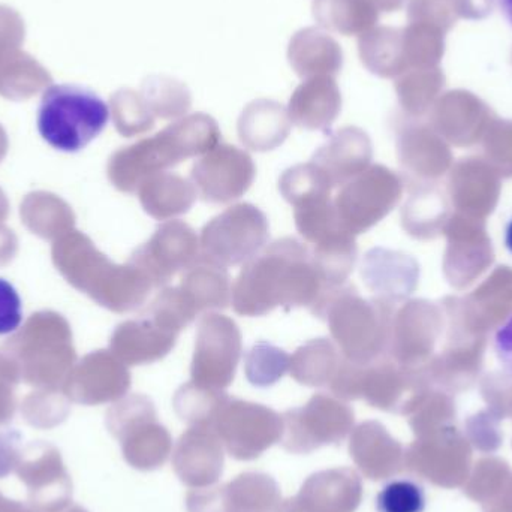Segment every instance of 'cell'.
I'll list each match as a JSON object with an SVG mask.
<instances>
[{
  "label": "cell",
  "mask_w": 512,
  "mask_h": 512,
  "mask_svg": "<svg viewBox=\"0 0 512 512\" xmlns=\"http://www.w3.org/2000/svg\"><path fill=\"white\" fill-rule=\"evenodd\" d=\"M343 355L328 339H313L295 351L289 361V372L298 384L306 387H327L331 384Z\"/></svg>",
  "instance_id": "4316f807"
},
{
  "label": "cell",
  "mask_w": 512,
  "mask_h": 512,
  "mask_svg": "<svg viewBox=\"0 0 512 512\" xmlns=\"http://www.w3.org/2000/svg\"><path fill=\"white\" fill-rule=\"evenodd\" d=\"M143 98L153 116L164 120L185 116L192 105L188 87L170 77L149 78L143 84Z\"/></svg>",
  "instance_id": "4dcf8cb0"
},
{
  "label": "cell",
  "mask_w": 512,
  "mask_h": 512,
  "mask_svg": "<svg viewBox=\"0 0 512 512\" xmlns=\"http://www.w3.org/2000/svg\"><path fill=\"white\" fill-rule=\"evenodd\" d=\"M23 415L30 426L38 427V429H51L65 421L68 408L60 400L45 402L39 397H29L24 402Z\"/></svg>",
  "instance_id": "ab89813d"
},
{
  "label": "cell",
  "mask_w": 512,
  "mask_h": 512,
  "mask_svg": "<svg viewBox=\"0 0 512 512\" xmlns=\"http://www.w3.org/2000/svg\"><path fill=\"white\" fill-rule=\"evenodd\" d=\"M110 108L86 87L54 84L42 93L38 131L53 149L77 153L107 128Z\"/></svg>",
  "instance_id": "3957f363"
},
{
  "label": "cell",
  "mask_w": 512,
  "mask_h": 512,
  "mask_svg": "<svg viewBox=\"0 0 512 512\" xmlns=\"http://www.w3.org/2000/svg\"><path fill=\"white\" fill-rule=\"evenodd\" d=\"M179 288L197 315L210 310L227 309L233 300L227 268L201 259L185 271Z\"/></svg>",
  "instance_id": "cb8c5ba5"
},
{
  "label": "cell",
  "mask_w": 512,
  "mask_h": 512,
  "mask_svg": "<svg viewBox=\"0 0 512 512\" xmlns=\"http://www.w3.org/2000/svg\"><path fill=\"white\" fill-rule=\"evenodd\" d=\"M18 480L26 486L33 510L62 512L71 507L72 480L59 448L50 442H30L21 450Z\"/></svg>",
  "instance_id": "30bf717a"
},
{
  "label": "cell",
  "mask_w": 512,
  "mask_h": 512,
  "mask_svg": "<svg viewBox=\"0 0 512 512\" xmlns=\"http://www.w3.org/2000/svg\"><path fill=\"white\" fill-rule=\"evenodd\" d=\"M62 512H89V511L84 510V508L80 507V505H71V507L66 508V510H63Z\"/></svg>",
  "instance_id": "f907efd6"
},
{
  "label": "cell",
  "mask_w": 512,
  "mask_h": 512,
  "mask_svg": "<svg viewBox=\"0 0 512 512\" xmlns=\"http://www.w3.org/2000/svg\"><path fill=\"white\" fill-rule=\"evenodd\" d=\"M23 321V307L17 289L8 280L0 279V336L14 333Z\"/></svg>",
  "instance_id": "60d3db41"
},
{
  "label": "cell",
  "mask_w": 512,
  "mask_h": 512,
  "mask_svg": "<svg viewBox=\"0 0 512 512\" xmlns=\"http://www.w3.org/2000/svg\"><path fill=\"white\" fill-rule=\"evenodd\" d=\"M394 182L381 167L369 168L340 188L333 200L337 224L351 236L366 233L390 209Z\"/></svg>",
  "instance_id": "7c38bea8"
},
{
  "label": "cell",
  "mask_w": 512,
  "mask_h": 512,
  "mask_svg": "<svg viewBox=\"0 0 512 512\" xmlns=\"http://www.w3.org/2000/svg\"><path fill=\"white\" fill-rule=\"evenodd\" d=\"M426 490L414 480H394L376 498L378 512H424Z\"/></svg>",
  "instance_id": "d590c367"
},
{
  "label": "cell",
  "mask_w": 512,
  "mask_h": 512,
  "mask_svg": "<svg viewBox=\"0 0 512 512\" xmlns=\"http://www.w3.org/2000/svg\"><path fill=\"white\" fill-rule=\"evenodd\" d=\"M288 110L279 102L258 99L243 110L237 131L243 146L254 152H271L285 143L291 132Z\"/></svg>",
  "instance_id": "7402d4cb"
},
{
  "label": "cell",
  "mask_w": 512,
  "mask_h": 512,
  "mask_svg": "<svg viewBox=\"0 0 512 512\" xmlns=\"http://www.w3.org/2000/svg\"><path fill=\"white\" fill-rule=\"evenodd\" d=\"M441 86H444V74L439 66L409 69L397 77L396 81L397 93L408 108H415L418 102L432 95Z\"/></svg>",
  "instance_id": "8d00e7d4"
},
{
  "label": "cell",
  "mask_w": 512,
  "mask_h": 512,
  "mask_svg": "<svg viewBox=\"0 0 512 512\" xmlns=\"http://www.w3.org/2000/svg\"><path fill=\"white\" fill-rule=\"evenodd\" d=\"M342 111V93L334 77H312L294 90L288 114L294 125L309 131H327Z\"/></svg>",
  "instance_id": "d6986e66"
},
{
  "label": "cell",
  "mask_w": 512,
  "mask_h": 512,
  "mask_svg": "<svg viewBox=\"0 0 512 512\" xmlns=\"http://www.w3.org/2000/svg\"><path fill=\"white\" fill-rule=\"evenodd\" d=\"M173 468L191 489L215 486L224 472V445L209 426H191L177 442Z\"/></svg>",
  "instance_id": "2e32d148"
},
{
  "label": "cell",
  "mask_w": 512,
  "mask_h": 512,
  "mask_svg": "<svg viewBox=\"0 0 512 512\" xmlns=\"http://www.w3.org/2000/svg\"><path fill=\"white\" fill-rule=\"evenodd\" d=\"M358 54L361 63L378 77L397 78L408 71L403 30L397 27H373L358 36Z\"/></svg>",
  "instance_id": "d4e9b609"
},
{
  "label": "cell",
  "mask_w": 512,
  "mask_h": 512,
  "mask_svg": "<svg viewBox=\"0 0 512 512\" xmlns=\"http://www.w3.org/2000/svg\"><path fill=\"white\" fill-rule=\"evenodd\" d=\"M179 334L159 325L149 315L125 322L114 333L111 346L119 360L131 366L152 364L167 357L176 346Z\"/></svg>",
  "instance_id": "ffe728a7"
},
{
  "label": "cell",
  "mask_w": 512,
  "mask_h": 512,
  "mask_svg": "<svg viewBox=\"0 0 512 512\" xmlns=\"http://www.w3.org/2000/svg\"><path fill=\"white\" fill-rule=\"evenodd\" d=\"M224 391L210 390L188 382L179 388L173 399L177 415L191 426H209L216 412L227 399Z\"/></svg>",
  "instance_id": "1f68e13d"
},
{
  "label": "cell",
  "mask_w": 512,
  "mask_h": 512,
  "mask_svg": "<svg viewBox=\"0 0 512 512\" xmlns=\"http://www.w3.org/2000/svg\"><path fill=\"white\" fill-rule=\"evenodd\" d=\"M156 117L150 111L146 99L138 93L123 92L116 108L117 128L126 137L144 134L155 126Z\"/></svg>",
  "instance_id": "74e56055"
},
{
  "label": "cell",
  "mask_w": 512,
  "mask_h": 512,
  "mask_svg": "<svg viewBox=\"0 0 512 512\" xmlns=\"http://www.w3.org/2000/svg\"><path fill=\"white\" fill-rule=\"evenodd\" d=\"M406 0H372L379 12H396L403 8Z\"/></svg>",
  "instance_id": "7dc6e473"
},
{
  "label": "cell",
  "mask_w": 512,
  "mask_h": 512,
  "mask_svg": "<svg viewBox=\"0 0 512 512\" xmlns=\"http://www.w3.org/2000/svg\"><path fill=\"white\" fill-rule=\"evenodd\" d=\"M242 352V331L236 321L221 313H206L198 322L192 382L210 390H227L236 378Z\"/></svg>",
  "instance_id": "9c48e42d"
},
{
  "label": "cell",
  "mask_w": 512,
  "mask_h": 512,
  "mask_svg": "<svg viewBox=\"0 0 512 512\" xmlns=\"http://www.w3.org/2000/svg\"><path fill=\"white\" fill-rule=\"evenodd\" d=\"M357 254L355 237L345 231L316 243L310 251L313 264L328 289L345 285L354 270Z\"/></svg>",
  "instance_id": "83f0119b"
},
{
  "label": "cell",
  "mask_w": 512,
  "mask_h": 512,
  "mask_svg": "<svg viewBox=\"0 0 512 512\" xmlns=\"http://www.w3.org/2000/svg\"><path fill=\"white\" fill-rule=\"evenodd\" d=\"M288 60L298 77H336L343 66V51L339 42L318 27H306L292 36Z\"/></svg>",
  "instance_id": "44dd1931"
},
{
  "label": "cell",
  "mask_w": 512,
  "mask_h": 512,
  "mask_svg": "<svg viewBox=\"0 0 512 512\" xmlns=\"http://www.w3.org/2000/svg\"><path fill=\"white\" fill-rule=\"evenodd\" d=\"M200 261V239L186 222L170 221L161 225L152 239L141 246L131 262L147 274L153 286L167 285L177 273Z\"/></svg>",
  "instance_id": "4fadbf2b"
},
{
  "label": "cell",
  "mask_w": 512,
  "mask_h": 512,
  "mask_svg": "<svg viewBox=\"0 0 512 512\" xmlns=\"http://www.w3.org/2000/svg\"><path fill=\"white\" fill-rule=\"evenodd\" d=\"M289 361L283 349L268 342L255 343L245 357L246 378L255 387H271L288 372Z\"/></svg>",
  "instance_id": "836d02e7"
},
{
  "label": "cell",
  "mask_w": 512,
  "mask_h": 512,
  "mask_svg": "<svg viewBox=\"0 0 512 512\" xmlns=\"http://www.w3.org/2000/svg\"><path fill=\"white\" fill-rule=\"evenodd\" d=\"M363 499L360 475L351 468H333L307 478L294 498L276 512H355Z\"/></svg>",
  "instance_id": "9a60e30c"
},
{
  "label": "cell",
  "mask_w": 512,
  "mask_h": 512,
  "mask_svg": "<svg viewBox=\"0 0 512 512\" xmlns=\"http://www.w3.org/2000/svg\"><path fill=\"white\" fill-rule=\"evenodd\" d=\"M327 291L310 249L286 237L246 262L233 285L231 303L239 315L254 318L277 307L312 309Z\"/></svg>",
  "instance_id": "6da1fadb"
},
{
  "label": "cell",
  "mask_w": 512,
  "mask_h": 512,
  "mask_svg": "<svg viewBox=\"0 0 512 512\" xmlns=\"http://www.w3.org/2000/svg\"><path fill=\"white\" fill-rule=\"evenodd\" d=\"M147 315L155 319L159 325L180 334L197 318V313L186 300L179 286L164 288L150 304Z\"/></svg>",
  "instance_id": "e575fe53"
},
{
  "label": "cell",
  "mask_w": 512,
  "mask_h": 512,
  "mask_svg": "<svg viewBox=\"0 0 512 512\" xmlns=\"http://www.w3.org/2000/svg\"><path fill=\"white\" fill-rule=\"evenodd\" d=\"M505 245H507L508 251L512 254V219L508 224L507 231H505Z\"/></svg>",
  "instance_id": "681fc988"
},
{
  "label": "cell",
  "mask_w": 512,
  "mask_h": 512,
  "mask_svg": "<svg viewBox=\"0 0 512 512\" xmlns=\"http://www.w3.org/2000/svg\"><path fill=\"white\" fill-rule=\"evenodd\" d=\"M459 18L483 20L493 12L498 0H448Z\"/></svg>",
  "instance_id": "7bdbcfd3"
},
{
  "label": "cell",
  "mask_w": 512,
  "mask_h": 512,
  "mask_svg": "<svg viewBox=\"0 0 512 512\" xmlns=\"http://www.w3.org/2000/svg\"><path fill=\"white\" fill-rule=\"evenodd\" d=\"M210 427L231 457L249 462L280 442L283 420L268 406L228 396Z\"/></svg>",
  "instance_id": "52a82bcc"
},
{
  "label": "cell",
  "mask_w": 512,
  "mask_h": 512,
  "mask_svg": "<svg viewBox=\"0 0 512 512\" xmlns=\"http://www.w3.org/2000/svg\"><path fill=\"white\" fill-rule=\"evenodd\" d=\"M280 489L273 478L246 472L230 483L194 489L186 498L188 512H276Z\"/></svg>",
  "instance_id": "5bb4252c"
},
{
  "label": "cell",
  "mask_w": 512,
  "mask_h": 512,
  "mask_svg": "<svg viewBox=\"0 0 512 512\" xmlns=\"http://www.w3.org/2000/svg\"><path fill=\"white\" fill-rule=\"evenodd\" d=\"M313 17L322 29L361 36L376 27L379 11L372 0H315Z\"/></svg>",
  "instance_id": "484cf974"
},
{
  "label": "cell",
  "mask_w": 512,
  "mask_h": 512,
  "mask_svg": "<svg viewBox=\"0 0 512 512\" xmlns=\"http://www.w3.org/2000/svg\"><path fill=\"white\" fill-rule=\"evenodd\" d=\"M495 348L499 360L512 375V316L496 334Z\"/></svg>",
  "instance_id": "ee69618b"
},
{
  "label": "cell",
  "mask_w": 512,
  "mask_h": 512,
  "mask_svg": "<svg viewBox=\"0 0 512 512\" xmlns=\"http://www.w3.org/2000/svg\"><path fill=\"white\" fill-rule=\"evenodd\" d=\"M256 176L254 159L245 150L219 144L192 167L191 180L201 200L228 204L251 189Z\"/></svg>",
  "instance_id": "8fae6325"
},
{
  "label": "cell",
  "mask_w": 512,
  "mask_h": 512,
  "mask_svg": "<svg viewBox=\"0 0 512 512\" xmlns=\"http://www.w3.org/2000/svg\"><path fill=\"white\" fill-rule=\"evenodd\" d=\"M107 427L122 444L128 465L138 471L162 468L173 451L167 427L158 421L155 405L143 394H134L108 411Z\"/></svg>",
  "instance_id": "5b68a950"
},
{
  "label": "cell",
  "mask_w": 512,
  "mask_h": 512,
  "mask_svg": "<svg viewBox=\"0 0 512 512\" xmlns=\"http://www.w3.org/2000/svg\"><path fill=\"white\" fill-rule=\"evenodd\" d=\"M333 186L313 162L295 165L282 174L279 191L292 207L316 197H331Z\"/></svg>",
  "instance_id": "d6a6232c"
},
{
  "label": "cell",
  "mask_w": 512,
  "mask_h": 512,
  "mask_svg": "<svg viewBox=\"0 0 512 512\" xmlns=\"http://www.w3.org/2000/svg\"><path fill=\"white\" fill-rule=\"evenodd\" d=\"M0 512H39L33 510L30 505L21 504V502L11 501V499H0Z\"/></svg>",
  "instance_id": "bcb514c9"
},
{
  "label": "cell",
  "mask_w": 512,
  "mask_h": 512,
  "mask_svg": "<svg viewBox=\"0 0 512 512\" xmlns=\"http://www.w3.org/2000/svg\"><path fill=\"white\" fill-rule=\"evenodd\" d=\"M138 195L147 215L156 221H168L186 215L197 201L198 192L194 183L164 171L144 180Z\"/></svg>",
  "instance_id": "603a6c76"
},
{
  "label": "cell",
  "mask_w": 512,
  "mask_h": 512,
  "mask_svg": "<svg viewBox=\"0 0 512 512\" xmlns=\"http://www.w3.org/2000/svg\"><path fill=\"white\" fill-rule=\"evenodd\" d=\"M313 315L325 319L345 360L372 363L381 348V318L376 303L364 300L354 285L325 292L312 307Z\"/></svg>",
  "instance_id": "277c9868"
},
{
  "label": "cell",
  "mask_w": 512,
  "mask_h": 512,
  "mask_svg": "<svg viewBox=\"0 0 512 512\" xmlns=\"http://www.w3.org/2000/svg\"><path fill=\"white\" fill-rule=\"evenodd\" d=\"M221 129L209 114L177 120L152 138L120 150L110 162V179L123 192H135L153 174L206 155L219 146Z\"/></svg>",
  "instance_id": "7a4b0ae2"
},
{
  "label": "cell",
  "mask_w": 512,
  "mask_h": 512,
  "mask_svg": "<svg viewBox=\"0 0 512 512\" xmlns=\"http://www.w3.org/2000/svg\"><path fill=\"white\" fill-rule=\"evenodd\" d=\"M15 399L14 394L6 388L0 387V426L8 424L14 417Z\"/></svg>",
  "instance_id": "f6af8a7d"
},
{
  "label": "cell",
  "mask_w": 512,
  "mask_h": 512,
  "mask_svg": "<svg viewBox=\"0 0 512 512\" xmlns=\"http://www.w3.org/2000/svg\"><path fill=\"white\" fill-rule=\"evenodd\" d=\"M457 21L459 15L448 0H409L408 23L430 24L448 33Z\"/></svg>",
  "instance_id": "f35d334b"
},
{
  "label": "cell",
  "mask_w": 512,
  "mask_h": 512,
  "mask_svg": "<svg viewBox=\"0 0 512 512\" xmlns=\"http://www.w3.org/2000/svg\"><path fill=\"white\" fill-rule=\"evenodd\" d=\"M402 30L408 71L439 66L445 54L444 30L424 23H408Z\"/></svg>",
  "instance_id": "f546056e"
},
{
  "label": "cell",
  "mask_w": 512,
  "mask_h": 512,
  "mask_svg": "<svg viewBox=\"0 0 512 512\" xmlns=\"http://www.w3.org/2000/svg\"><path fill=\"white\" fill-rule=\"evenodd\" d=\"M390 448L384 429L373 421L355 427L349 439L351 459L358 469L372 480H382L393 474L390 459H387Z\"/></svg>",
  "instance_id": "f1b7e54d"
},
{
  "label": "cell",
  "mask_w": 512,
  "mask_h": 512,
  "mask_svg": "<svg viewBox=\"0 0 512 512\" xmlns=\"http://www.w3.org/2000/svg\"><path fill=\"white\" fill-rule=\"evenodd\" d=\"M511 59H512V54H511Z\"/></svg>",
  "instance_id": "816d5d0a"
},
{
  "label": "cell",
  "mask_w": 512,
  "mask_h": 512,
  "mask_svg": "<svg viewBox=\"0 0 512 512\" xmlns=\"http://www.w3.org/2000/svg\"><path fill=\"white\" fill-rule=\"evenodd\" d=\"M268 237L270 225L264 212L254 204H236L201 231L200 259L224 268L246 264L265 248Z\"/></svg>",
  "instance_id": "8992f818"
},
{
  "label": "cell",
  "mask_w": 512,
  "mask_h": 512,
  "mask_svg": "<svg viewBox=\"0 0 512 512\" xmlns=\"http://www.w3.org/2000/svg\"><path fill=\"white\" fill-rule=\"evenodd\" d=\"M499 6H501L502 14L507 18L508 23L512 27V0H498Z\"/></svg>",
  "instance_id": "c3c4849f"
},
{
  "label": "cell",
  "mask_w": 512,
  "mask_h": 512,
  "mask_svg": "<svg viewBox=\"0 0 512 512\" xmlns=\"http://www.w3.org/2000/svg\"><path fill=\"white\" fill-rule=\"evenodd\" d=\"M21 435L17 430L0 432V480L17 469L21 457Z\"/></svg>",
  "instance_id": "b9f144b4"
},
{
  "label": "cell",
  "mask_w": 512,
  "mask_h": 512,
  "mask_svg": "<svg viewBox=\"0 0 512 512\" xmlns=\"http://www.w3.org/2000/svg\"><path fill=\"white\" fill-rule=\"evenodd\" d=\"M129 387L131 373L123 361L101 352L90 357L71 379L68 393L75 402L83 405H102L122 399Z\"/></svg>",
  "instance_id": "ac0fdd59"
},
{
  "label": "cell",
  "mask_w": 512,
  "mask_h": 512,
  "mask_svg": "<svg viewBox=\"0 0 512 512\" xmlns=\"http://www.w3.org/2000/svg\"><path fill=\"white\" fill-rule=\"evenodd\" d=\"M372 159V144L363 129L346 126L331 135L319 147L312 162L325 174L333 188H342L349 180L366 171Z\"/></svg>",
  "instance_id": "e0dca14e"
},
{
  "label": "cell",
  "mask_w": 512,
  "mask_h": 512,
  "mask_svg": "<svg viewBox=\"0 0 512 512\" xmlns=\"http://www.w3.org/2000/svg\"><path fill=\"white\" fill-rule=\"evenodd\" d=\"M282 420V447L292 454H310L342 442L352 432L355 415L343 400L319 393L301 408L286 411Z\"/></svg>",
  "instance_id": "ba28073f"
}]
</instances>
